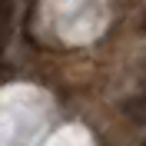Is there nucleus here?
<instances>
[{
    "instance_id": "f257e3e1",
    "label": "nucleus",
    "mask_w": 146,
    "mask_h": 146,
    "mask_svg": "<svg viewBox=\"0 0 146 146\" xmlns=\"http://www.w3.org/2000/svg\"><path fill=\"white\" fill-rule=\"evenodd\" d=\"M3 43H7V10L0 7V53H3Z\"/></svg>"
},
{
    "instance_id": "f03ea898",
    "label": "nucleus",
    "mask_w": 146,
    "mask_h": 146,
    "mask_svg": "<svg viewBox=\"0 0 146 146\" xmlns=\"http://www.w3.org/2000/svg\"><path fill=\"white\" fill-rule=\"evenodd\" d=\"M143 146H146V139H143Z\"/></svg>"
}]
</instances>
